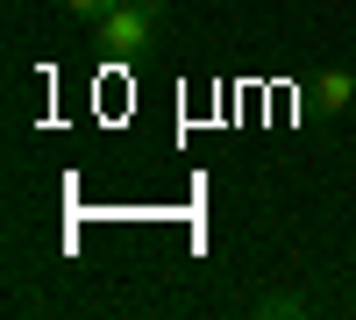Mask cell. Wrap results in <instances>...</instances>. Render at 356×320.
I'll return each mask as SVG.
<instances>
[{
    "instance_id": "obj_1",
    "label": "cell",
    "mask_w": 356,
    "mask_h": 320,
    "mask_svg": "<svg viewBox=\"0 0 356 320\" xmlns=\"http://www.w3.org/2000/svg\"><path fill=\"white\" fill-rule=\"evenodd\" d=\"M164 22H171V0H122L114 15L93 22V43H100V57H114V65H136V57L157 43Z\"/></svg>"
},
{
    "instance_id": "obj_2",
    "label": "cell",
    "mask_w": 356,
    "mask_h": 320,
    "mask_svg": "<svg viewBox=\"0 0 356 320\" xmlns=\"http://www.w3.org/2000/svg\"><path fill=\"white\" fill-rule=\"evenodd\" d=\"M307 100H314V107H328V114H356V71L328 65V71L307 85Z\"/></svg>"
},
{
    "instance_id": "obj_3",
    "label": "cell",
    "mask_w": 356,
    "mask_h": 320,
    "mask_svg": "<svg viewBox=\"0 0 356 320\" xmlns=\"http://www.w3.org/2000/svg\"><path fill=\"white\" fill-rule=\"evenodd\" d=\"M250 313H257V320H307V313H314V299H300V292H264Z\"/></svg>"
},
{
    "instance_id": "obj_4",
    "label": "cell",
    "mask_w": 356,
    "mask_h": 320,
    "mask_svg": "<svg viewBox=\"0 0 356 320\" xmlns=\"http://www.w3.org/2000/svg\"><path fill=\"white\" fill-rule=\"evenodd\" d=\"M65 8H72L79 22H100V15H114V8H122V0H65Z\"/></svg>"
}]
</instances>
